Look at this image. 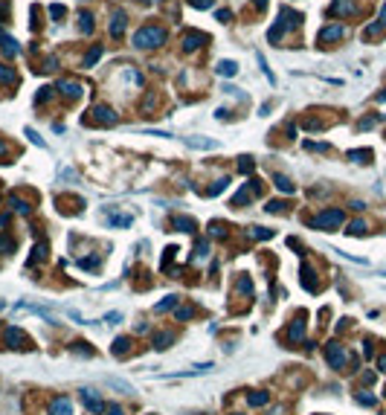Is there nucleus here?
<instances>
[{"mask_svg": "<svg viewBox=\"0 0 386 415\" xmlns=\"http://www.w3.org/2000/svg\"><path fill=\"white\" fill-rule=\"evenodd\" d=\"M302 282H305V287H308V290H314V287H317V284H314V270H311L308 265H302Z\"/></svg>", "mask_w": 386, "mask_h": 415, "instance_id": "a878e982", "label": "nucleus"}, {"mask_svg": "<svg viewBox=\"0 0 386 415\" xmlns=\"http://www.w3.org/2000/svg\"><path fill=\"white\" fill-rule=\"evenodd\" d=\"M354 12H357V6L352 0H334L331 3V15H354Z\"/></svg>", "mask_w": 386, "mask_h": 415, "instance_id": "2eb2a0df", "label": "nucleus"}, {"mask_svg": "<svg viewBox=\"0 0 386 415\" xmlns=\"http://www.w3.org/2000/svg\"><path fill=\"white\" fill-rule=\"evenodd\" d=\"M12 209H15V212H23V215H26V212H29V203H23L20 198H15V195H12Z\"/></svg>", "mask_w": 386, "mask_h": 415, "instance_id": "f704fd0d", "label": "nucleus"}, {"mask_svg": "<svg viewBox=\"0 0 386 415\" xmlns=\"http://www.w3.org/2000/svg\"><path fill=\"white\" fill-rule=\"evenodd\" d=\"M192 316H195V308L192 305H180L177 308V319H192Z\"/></svg>", "mask_w": 386, "mask_h": 415, "instance_id": "473e14b6", "label": "nucleus"}, {"mask_svg": "<svg viewBox=\"0 0 386 415\" xmlns=\"http://www.w3.org/2000/svg\"><path fill=\"white\" fill-rule=\"evenodd\" d=\"M299 20H302V17H299V12H293V9H279V23H276V26L267 32V38L273 41V44H276V41H282V38H285V32H290V29H296V26H299Z\"/></svg>", "mask_w": 386, "mask_h": 415, "instance_id": "f257e3e1", "label": "nucleus"}, {"mask_svg": "<svg viewBox=\"0 0 386 415\" xmlns=\"http://www.w3.org/2000/svg\"><path fill=\"white\" fill-rule=\"evenodd\" d=\"M302 337H305V325L299 322V319H296V322L290 325V331H287V340H290V343H299Z\"/></svg>", "mask_w": 386, "mask_h": 415, "instance_id": "f3484780", "label": "nucleus"}, {"mask_svg": "<svg viewBox=\"0 0 386 415\" xmlns=\"http://www.w3.org/2000/svg\"><path fill=\"white\" fill-rule=\"evenodd\" d=\"M0 50H3V55H6V58H12V55H17V52H20V44H17L12 35L0 32Z\"/></svg>", "mask_w": 386, "mask_h": 415, "instance_id": "9d476101", "label": "nucleus"}, {"mask_svg": "<svg viewBox=\"0 0 386 415\" xmlns=\"http://www.w3.org/2000/svg\"><path fill=\"white\" fill-rule=\"evenodd\" d=\"M15 250V241L9 235H0V253H12Z\"/></svg>", "mask_w": 386, "mask_h": 415, "instance_id": "72a5a7b5", "label": "nucleus"}, {"mask_svg": "<svg viewBox=\"0 0 386 415\" xmlns=\"http://www.w3.org/2000/svg\"><path fill=\"white\" fill-rule=\"evenodd\" d=\"M0 227H6V215H0Z\"/></svg>", "mask_w": 386, "mask_h": 415, "instance_id": "bf43d9fd", "label": "nucleus"}, {"mask_svg": "<svg viewBox=\"0 0 386 415\" xmlns=\"http://www.w3.org/2000/svg\"><path fill=\"white\" fill-rule=\"evenodd\" d=\"M108 415H125V413H122V407H117V404H108Z\"/></svg>", "mask_w": 386, "mask_h": 415, "instance_id": "8fccbe9b", "label": "nucleus"}, {"mask_svg": "<svg viewBox=\"0 0 386 415\" xmlns=\"http://www.w3.org/2000/svg\"><path fill=\"white\" fill-rule=\"evenodd\" d=\"M325 357H328L331 369H343L346 360H349V351L343 349L340 343H328V346H325Z\"/></svg>", "mask_w": 386, "mask_h": 415, "instance_id": "20e7f679", "label": "nucleus"}, {"mask_svg": "<svg viewBox=\"0 0 386 415\" xmlns=\"http://www.w3.org/2000/svg\"><path fill=\"white\" fill-rule=\"evenodd\" d=\"M163 41H166V32L160 26H142L134 32V47H139V50H154Z\"/></svg>", "mask_w": 386, "mask_h": 415, "instance_id": "f03ea898", "label": "nucleus"}, {"mask_svg": "<svg viewBox=\"0 0 386 415\" xmlns=\"http://www.w3.org/2000/svg\"><path fill=\"white\" fill-rule=\"evenodd\" d=\"M50 415H73V404H70V398H55L50 404Z\"/></svg>", "mask_w": 386, "mask_h": 415, "instance_id": "9b49d317", "label": "nucleus"}, {"mask_svg": "<svg viewBox=\"0 0 386 415\" xmlns=\"http://www.w3.org/2000/svg\"><path fill=\"white\" fill-rule=\"evenodd\" d=\"M378 369H381V372H386V354H381V357H378Z\"/></svg>", "mask_w": 386, "mask_h": 415, "instance_id": "864d4df0", "label": "nucleus"}, {"mask_svg": "<svg viewBox=\"0 0 386 415\" xmlns=\"http://www.w3.org/2000/svg\"><path fill=\"white\" fill-rule=\"evenodd\" d=\"M79 29H82V32H93V15H90V12H82V15H79Z\"/></svg>", "mask_w": 386, "mask_h": 415, "instance_id": "5701e85b", "label": "nucleus"}, {"mask_svg": "<svg viewBox=\"0 0 386 415\" xmlns=\"http://www.w3.org/2000/svg\"><path fill=\"white\" fill-rule=\"evenodd\" d=\"M253 166H256V163H253L250 157H241V163H238V168H241L244 174H250V171H253Z\"/></svg>", "mask_w": 386, "mask_h": 415, "instance_id": "e433bc0d", "label": "nucleus"}, {"mask_svg": "<svg viewBox=\"0 0 386 415\" xmlns=\"http://www.w3.org/2000/svg\"><path fill=\"white\" fill-rule=\"evenodd\" d=\"M23 343H26V337L20 334V328H15V325L6 328V346H9V349H20Z\"/></svg>", "mask_w": 386, "mask_h": 415, "instance_id": "4468645a", "label": "nucleus"}, {"mask_svg": "<svg viewBox=\"0 0 386 415\" xmlns=\"http://www.w3.org/2000/svg\"><path fill=\"white\" fill-rule=\"evenodd\" d=\"M267 6V0H256V9H264Z\"/></svg>", "mask_w": 386, "mask_h": 415, "instance_id": "6e6d98bb", "label": "nucleus"}, {"mask_svg": "<svg viewBox=\"0 0 386 415\" xmlns=\"http://www.w3.org/2000/svg\"><path fill=\"white\" fill-rule=\"evenodd\" d=\"M206 41H209V38H206L203 32H183V41H180V44H183L186 52H195L198 47H203Z\"/></svg>", "mask_w": 386, "mask_h": 415, "instance_id": "0eeeda50", "label": "nucleus"}, {"mask_svg": "<svg viewBox=\"0 0 386 415\" xmlns=\"http://www.w3.org/2000/svg\"><path fill=\"white\" fill-rule=\"evenodd\" d=\"M125 23H128V20H125V12H114V17H111V35H114V38H122V35H125Z\"/></svg>", "mask_w": 386, "mask_h": 415, "instance_id": "f8f14e48", "label": "nucleus"}, {"mask_svg": "<svg viewBox=\"0 0 386 415\" xmlns=\"http://www.w3.org/2000/svg\"><path fill=\"white\" fill-rule=\"evenodd\" d=\"M93 117H96V122H102V125H114V122H117L114 108H108V105H96V108H93Z\"/></svg>", "mask_w": 386, "mask_h": 415, "instance_id": "1a4fd4ad", "label": "nucleus"}, {"mask_svg": "<svg viewBox=\"0 0 386 415\" xmlns=\"http://www.w3.org/2000/svg\"><path fill=\"white\" fill-rule=\"evenodd\" d=\"M256 58H258V67H261V73H264V76H267V82H270V84H276V76H273V73H270L267 61H264V55H261V52H258V55H256Z\"/></svg>", "mask_w": 386, "mask_h": 415, "instance_id": "7c9ffc66", "label": "nucleus"}, {"mask_svg": "<svg viewBox=\"0 0 386 415\" xmlns=\"http://www.w3.org/2000/svg\"><path fill=\"white\" fill-rule=\"evenodd\" d=\"M267 212H285V203H282V200H270Z\"/></svg>", "mask_w": 386, "mask_h": 415, "instance_id": "79ce46f5", "label": "nucleus"}, {"mask_svg": "<svg viewBox=\"0 0 386 415\" xmlns=\"http://www.w3.org/2000/svg\"><path fill=\"white\" fill-rule=\"evenodd\" d=\"M26 137H29V139H32L35 145H44V139H41V137H38V134H35L32 128H26Z\"/></svg>", "mask_w": 386, "mask_h": 415, "instance_id": "a18cd8bd", "label": "nucleus"}, {"mask_svg": "<svg viewBox=\"0 0 386 415\" xmlns=\"http://www.w3.org/2000/svg\"><path fill=\"white\" fill-rule=\"evenodd\" d=\"M6 17H9V3L0 0V20H6Z\"/></svg>", "mask_w": 386, "mask_h": 415, "instance_id": "de8ad7c7", "label": "nucleus"}, {"mask_svg": "<svg viewBox=\"0 0 386 415\" xmlns=\"http://www.w3.org/2000/svg\"><path fill=\"white\" fill-rule=\"evenodd\" d=\"M154 343H157V349H168V343H174V334H171V331L157 334V340H154Z\"/></svg>", "mask_w": 386, "mask_h": 415, "instance_id": "c85d7f7f", "label": "nucleus"}, {"mask_svg": "<svg viewBox=\"0 0 386 415\" xmlns=\"http://www.w3.org/2000/svg\"><path fill=\"white\" fill-rule=\"evenodd\" d=\"M174 227H177L180 233H195V230H198V224H195L192 218H174Z\"/></svg>", "mask_w": 386, "mask_h": 415, "instance_id": "6ab92c4d", "label": "nucleus"}, {"mask_svg": "<svg viewBox=\"0 0 386 415\" xmlns=\"http://www.w3.org/2000/svg\"><path fill=\"white\" fill-rule=\"evenodd\" d=\"M357 401H360V404H375V398H372V395H357Z\"/></svg>", "mask_w": 386, "mask_h": 415, "instance_id": "603ef678", "label": "nucleus"}, {"mask_svg": "<svg viewBox=\"0 0 386 415\" xmlns=\"http://www.w3.org/2000/svg\"><path fill=\"white\" fill-rule=\"evenodd\" d=\"M375 122H378V117H369V119H363V122H360V128H372Z\"/></svg>", "mask_w": 386, "mask_h": 415, "instance_id": "3c124183", "label": "nucleus"}, {"mask_svg": "<svg viewBox=\"0 0 386 415\" xmlns=\"http://www.w3.org/2000/svg\"><path fill=\"white\" fill-rule=\"evenodd\" d=\"M346 233H349V235H363V233H366V221H360V218H357V221H352Z\"/></svg>", "mask_w": 386, "mask_h": 415, "instance_id": "393cba45", "label": "nucleus"}, {"mask_svg": "<svg viewBox=\"0 0 386 415\" xmlns=\"http://www.w3.org/2000/svg\"><path fill=\"white\" fill-rule=\"evenodd\" d=\"M0 154H9V145L6 142H0Z\"/></svg>", "mask_w": 386, "mask_h": 415, "instance_id": "4d7b16f0", "label": "nucleus"}, {"mask_svg": "<svg viewBox=\"0 0 386 415\" xmlns=\"http://www.w3.org/2000/svg\"><path fill=\"white\" fill-rule=\"evenodd\" d=\"M343 221H346V212H343V209H325V212H319V215L311 221V227L328 233V230H337Z\"/></svg>", "mask_w": 386, "mask_h": 415, "instance_id": "7ed1b4c3", "label": "nucleus"}, {"mask_svg": "<svg viewBox=\"0 0 386 415\" xmlns=\"http://www.w3.org/2000/svg\"><path fill=\"white\" fill-rule=\"evenodd\" d=\"M79 265H82V267H99V259H82Z\"/></svg>", "mask_w": 386, "mask_h": 415, "instance_id": "09e8293b", "label": "nucleus"}, {"mask_svg": "<svg viewBox=\"0 0 386 415\" xmlns=\"http://www.w3.org/2000/svg\"><path fill=\"white\" fill-rule=\"evenodd\" d=\"M99 58H102V47H93V50H90L87 55H84V64H87V67H93L96 61H99Z\"/></svg>", "mask_w": 386, "mask_h": 415, "instance_id": "c756f323", "label": "nucleus"}, {"mask_svg": "<svg viewBox=\"0 0 386 415\" xmlns=\"http://www.w3.org/2000/svg\"><path fill=\"white\" fill-rule=\"evenodd\" d=\"M215 17H218L221 23H230V20H233V12H230V9H218V12H215Z\"/></svg>", "mask_w": 386, "mask_h": 415, "instance_id": "58836bf2", "label": "nucleus"}, {"mask_svg": "<svg viewBox=\"0 0 386 415\" xmlns=\"http://www.w3.org/2000/svg\"><path fill=\"white\" fill-rule=\"evenodd\" d=\"M247 401H250V407H264V404L270 401V395L267 392H256V395H250Z\"/></svg>", "mask_w": 386, "mask_h": 415, "instance_id": "cd10ccee", "label": "nucleus"}, {"mask_svg": "<svg viewBox=\"0 0 386 415\" xmlns=\"http://www.w3.org/2000/svg\"><path fill=\"white\" fill-rule=\"evenodd\" d=\"M17 82V73L12 70V67L0 64V84H15Z\"/></svg>", "mask_w": 386, "mask_h": 415, "instance_id": "a211bd4d", "label": "nucleus"}, {"mask_svg": "<svg viewBox=\"0 0 386 415\" xmlns=\"http://www.w3.org/2000/svg\"><path fill=\"white\" fill-rule=\"evenodd\" d=\"M142 3H154V0H142Z\"/></svg>", "mask_w": 386, "mask_h": 415, "instance_id": "052dcab7", "label": "nucleus"}, {"mask_svg": "<svg viewBox=\"0 0 386 415\" xmlns=\"http://www.w3.org/2000/svg\"><path fill=\"white\" fill-rule=\"evenodd\" d=\"M41 259H47V244H35V250H32V259H29V265H38Z\"/></svg>", "mask_w": 386, "mask_h": 415, "instance_id": "b1692460", "label": "nucleus"}, {"mask_svg": "<svg viewBox=\"0 0 386 415\" xmlns=\"http://www.w3.org/2000/svg\"><path fill=\"white\" fill-rule=\"evenodd\" d=\"M215 0H189V6H195V9H209Z\"/></svg>", "mask_w": 386, "mask_h": 415, "instance_id": "37998d69", "label": "nucleus"}, {"mask_svg": "<svg viewBox=\"0 0 386 415\" xmlns=\"http://www.w3.org/2000/svg\"><path fill=\"white\" fill-rule=\"evenodd\" d=\"M227 183H230V180H227V177H221V180L215 183L212 189H209V195H218V192H224V189H227Z\"/></svg>", "mask_w": 386, "mask_h": 415, "instance_id": "a19ab883", "label": "nucleus"}, {"mask_svg": "<svg viewBox=\"0 0 386 415\" xmlns=\"http://www.w3.org/2000/svg\"><path fill=\"white\" fill-rule=\"evenodd\" d=\"M346 35V26L343 23H331V26H322L319 29V44H334Z\"/></svg>", "mask_w": 386, "mask_h": 415, "instance_id": "423d86ee", "label": "nucleus"}, {"mask_svg": "<svg viewBox=\"0 0 386 415\" xmlns=\"http://www.w3.org/2000/svg\"><path fill=\"white\" fill-rule=\"evenodd\" d=\"M105 383L114 386V389H119V392H125V395H134V386L128 381H122V378H105Z\"/></svg>", "mask_w": 386, "mask_h": 415, "instance_id": "dca6fc26", "label": "nucleus"}, {"mask_svg": "<svg viewBox=\"0 0 386 415\" xmlns=\"http://www.w3.org/2000/svg\"><path fill=\"white\" fill-rule=\"evenodd\" d=\"M238 290H241V293H253V282L247 279V276H244V279H238Z\"/></svg>", "mask_w": 386, "mask_h": 415, "instance_id": "4c0bfd02", "label": "nucleus"}, {"mask_svg": "<svg viewBox=\"0 0 386 415\" xmlns=\"http://www.w3.org/2000/svg\"><path fill=\"white\" fill-rule=\"evenodd\" d=\"M128 349H131V340H128V337H119L117 343H114V351H117V354H125Z\"/></svg>", "mask_w": 386, "mask_h": 415, "instance_id": "2f4dec72", "label": "nucleus"}, {"mask_svg": "<svg viewBox=\"0 0 386 415\" xmlns=\"http://www.w3.org/2000/svg\"><path fill=\"white\" fill-rule=\"evenodd\" d=\"M50 96H52V87H41V93H38L35 99H38V102H47Z\"/></svg>", "mask_w": 386, "mask_h": 415, "instance_id": "c03bdc74", "label": "nucleus"}, {"mask_svg": "<svg viewBox=\"0 0 386 415\" xmlns=\"http://www.w3.org/2000/svg\"><path fill=\"white\" fill-rule=\"evenodd\" d=\"M349 157H352L354 163H369L372 151H366V148H360V151H349Z\"/></svg>", "mask_w": 386, "mask_h": 415, "instance_id": "bb28decb", "label": "nucleus"}, {"mask_svg": "<svg viewBox=\"0 0 386 415\" xmlns=\"http://www.w3.org/2000/svg\"><path fill=\"white\" fill-rule=\"evenodd\" d=\"M273 183H276V186H279L285 195H293V192H296V189H293V183L287 180L285 174H273Z\"/></svg>", "mask_w": 386, "mask_h": 415, "instance_id": "aec40b11", "label": "nucleus"}, {"mask_svg": "<svg viewBox=\"0 0 386 415\" xmlns=\"http://www.w3.org/2000/svg\"><path fill=\"white\" fill-rule=\"evenodd\" d=\"M256 195H258V186H256V180H250V183H247V186H244V189H241V192H238V195L233 198V206H244V203H247L250 198H256Z\"/></svg>", "mask_w": 386, "mask_h": 415, "instance_id": "6e6552de", "label": "nucleus"}, {"mask_svg": "<svg viewBox=\"0 0 386 415\" xmlns=\"http://www.w3.org/2000/svg\"><path fill=\"white\" fill-rule=\"evenodd\" d=\"M215 70H218L221 76H235V73H238V64H235V61H218Z\"/></svg>", "mask_w": 386, "mask_h": 415, "instance_id": "4be33fe9", "label": "nucleus"}, {"mask_svg": "<svg viewBox=\"0 0 386 415\" xmlns=\"http://www.w3.org/2000/svg\"><path fill=\"white\" fill-rule=\"evenodd\" d=\"M64 12H67V9H64L61 3H52V6H50V15L55 17V20H58V17H64Z\"/></svg>", "mask_w": 386, "mask_h": 415, "instance_id": "c9c22d12", "label": "nucleus"}, {"mask_svg": "<svg viewBox=\"0 0 386 415\" xmlns=\"http://www.w3.org/2000/svg\"><path fill=\"white\" fill-rule=\"evenodd\" d=\"M174 302H177V296H168L166 302H160V305H157L154 311H168V308H174Z\"/></svg>", "mask_w": 386, "mask_h": 415, "instance_id": "ea45409f", "label": "nucleus"}, {"mask_svg": "<svg viewBox=\"0 0 386 415\" xmlns=\"http://www.w3.org/2000/svg\"><path fill=\"white\" fill-rule=\"evenodd\" d=\"M82 401H84V407L90 410L93 415H102V413H108V404L96 395V392H90V389H84L82 392Z\"/></svg>", "mask_w": 386, "mask_h": 415, "instance_id": "39448f33", "label": "nucleus"}, {"mask_svg": "<svg viewBox=\"0 0 386 415\" xmlns=\"http://www.w3.org/2000/svg\"><path fill=\"white\" fill-rule=\"evenodd\" d=\"M119 319H122V314H119V311H114V314H108V316H105V322H111V325H117Z\"/></svg>", "mask_w": 386, "mask_h": 415, "instance_id": "49530a36", "label": "nucleus"}, {"mask_svg": "<svg viewBox=\"0 0 386 415\" xmlns=\"http://www.w3.org/2000/svg\"><path fill=\"white\" fill-rule=\"evenodd\" d=\"M186 142H189L192 148H218L215 139H195V137H186Z\"/></svg>", "mask_w": 386, "mask_h": 415, "instance_id": "412c9836", "label": "nucleus"}, {"mask_svg": "<svg viewBox=\"0 0 386 415\" xmlns=\"http://www.w3.org/2000/svg\"><path fill=\"white\" fill-rule=\"evenodd\" d=\"M378 102H386V90L384 93H378Z\"/></svg>", "mask_w": 386, "mask_h": 415, "instance_id": "13d9d810", "label": "nucleus"}, {"mask_svg": "<svg viewBox=\"0 0 386 415\" xmlns=\"http://www.w3.org/2000/svg\"><path fill=\"white\" fill-rule=\"evenodd\" d=\"M58 90H61L64 96H70V99H79V96H82V90H84V87H82V84H79V82H73V79H70V82H67V79H64V82H58Z\"/></svg>", "mask_w": 386, "mask_h": 415, "instance_id": "ddd939ff", "label": "nucleus"}, {"mask_svg": "<svg viewBox=\"0 0 386 415\" xmlns=\"http://www.w3.org/2000/svg\"><path fill=\"white\" fill-rule=\"evenodd\" d=\"M378 23H381V26H386V3H384V9H381V17H378Z\"/></svg>", "mask_w": 386, "mask_h": 415, "instance_id": "5fc2aeb1", "label": "nucleus"}]
</instances>
